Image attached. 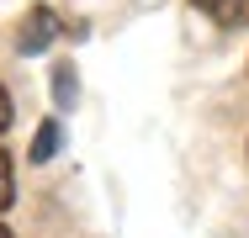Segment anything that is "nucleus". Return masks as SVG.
<instances>
[{"mask_svg": "<svg viewBox=\"0 0 249 238\" xmlns=\"http://www.w3.org/2000/svg\"><path fill=\"white\" fill-rule=\"evenodd\" d=\"M53 37H58V16H53L48 5H32V11L21 16V27H16V48H21V53H43Z\"/></svg>", "mask_w": 249, "mask_h": 238, "instance_id": "nucleus-1", "label": "nucleus"}, {"mask_svg": "<svg viewBox=\"0 0 249 238\" xmlns=\"http://www.w3.org/2000/svg\"><path fill=\"white\" fill-rule=\"evenodd\" d=\"M196 11H207L217 27H244L249 21V0H191Z\"/></svg>", "mask_w": 249, "mask_h": 238, "instance_id": "nucleus-2", "label": "nucleus"}, {"mask_svg": "<svg viewBox=\"0 0 249 238\" xmlns=\"http://www.w3.org/2000/svg\"><path fill=\"white\" fill-rule=\"evenodd\" d=\"M58 143H64V127H58V122L48 117V122L32 133V148H27V153H32V164H48L53 153H58Z\"/></svg>", "mask_w": 249, "mask_h": 238, "instance_id": "nucleus-3", "label": "nucleus"}, {"mask_svg": "<svg viewBox=\"0 0 249 238\" xmlns=\"http://www.w3.org/2000/svg\"><path fill=\"white\" fill-rule=\"evenodd\" d=\"M53 101H58V106H69V101H74V69H69V64H58V69H53Z\"/></svg>", "mask_w": 249, "mask_h": 238, "instance_id": "nucleus-4", "label": "nucleus"}, {"mask_svg": "<svg viewBox=\"0 0 249 238\" xmlns=\"http://www.w3.org/2000/svg\"><path fill=\"white\" fill-rule=\"evenodd\" d=\"M11 196H16V180H11V159L0 153V212L11 206Z\"/></svg>", "mask_w": 249, "mask_h": 238, "instance_id": "nucleus-5", "label": "nucleus"}, {"mask_svg": "<svg viewBox=\"0 0 249 238\" xmlns=\"http://www.w3.org/2000/svg\"><path fill=\"white\" fill-rule=\"evenodd\" d=\"M5 127H11V90L0 85V133H5Z\"/></svg>", "mask_w": 249, "mask_h": 238, "instance_id": "nucleus-6", "label": "nucleus"}, {"mask_svg": "<svg viewBox=\"0 0 249 238\" xmlns=\"http://www.w3.org/2000/svg\"><path fill=\"white\" fill-rule=\"evenodd\" d=\"M0 238H11V228H5V222H0Z\"/></svg>", "mask_w": 249, "mask_h": 238, "instance_id": "nucleus-7", "label": "nucleus"}]
</instances>
